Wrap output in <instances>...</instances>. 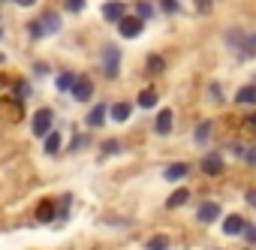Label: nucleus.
I'll return each mask as SVG.
<instances>
[{
  "label": "nucleus",
  "instance_id": "0eeeda50",
  "mask_svg": "<svg viewBox=\"0 0 256 250\" xmlns=\"http://www.w3.org/2000/svg\"><path fill=\"white\" fill-rule=\"evenodd\" d=\"M124 12H126V10H124V4H118V0H112V4L102 6V18H106V22H120Z\"/></svg>",
  "mask_w": 256,
  "mask_h": 250
},
{
  "label": "nucleus",
  "instance_id": "9b49d317",
  "mask_svg": "<svg viewBox=\"0 0 256 250\" xmlns=\"http://www.w3.org/2000/svg\"><path fill=\"white\" fill-rule=\"evenodd\" d=\"M184 175H187V163H172V166L163 172L166 181H178V178H184Z\"/></svg>",
  "mask_w": 256,
  "mask_h": 250
},
{
  "label": "nucleus",
  "instance_id": "c85d7f7f",
  "mask_svg": "<svg viewBox=\"0 0 256 250\" xmlns=\"http://www.w3.org/2000/svg\"><path fill=\"white\" fill-rule=\"evenodd\" d=\"M30 94V88H28V82H18V96H28Z\"/></svg>",
  "mask_w": 256,
  "mask_h": 250
},
{
  "label": "nucleus",
  "instance_id": "20e7f679",
  "mask_svg": "<svg viewBox=\"0 0 256 250\" xmlns=\"http://www.w3.org/2000/svg\"><path fill=\"white\" fill-rule=\"evenodd\" d=\"M52 108H40L34 114V136H48V127H52Z\"/></svg>",
  "mask_w": 256,
  "mask_h": 250
},
{
  "label": "nucleus",
  "instance_id": "7c9ffc66",
  "mask_svg": "<svg viewBox=\"0 0 256 250\" xmlns=\"http://www.w3.org/2000/svg\"><path fill=\"white\" fill-rule=\"evenodd\" d=\"M247 202H250V205L256 208V190H250V193H247Z\"/></svg>",
  "mask_w": 256,
  "mask_h": 250
},
{
  "label": "nucleus",
  "instance_id": "423d86ee",
  "mask_svg": "<svg viewBox=\"0 0 256 250\" xmlns=\"http://www.w3.org/2000/svg\"><path fill=\"white\" fill-rule=\"evenodd\" d=\"M90 94H94V84H90V78H76V84H72V96L76 100H90Z\"/></svg>",
  "mask_w": 256,
  "mask_h": 250
},
{
  "label": "nucleus",
  "instance_id": "f257e3e1",
  "mask_svg": "<svg viewBox=\"0 0 256 250\" xmlns=\"http://www.w3.org/2000/svg\"><path fill=\"white\" fill-rule=\"evenodd\" d=\"M28 30H30V36H36V40H40V36H52V34L60 30V16H58V12H46V16L36 18Z\"/></svg>",
  "mask_w": 256,
  "mask_h": 250
},
{
  "label": "nucleus",
  "instance_id": "5701e85b",
  "mask_svg": "<svg viewBox=\"0 0 256 250\" xmlns=\"http://www.w3.org/2000/svg\"><path fill=\"white\" fill-rule=\"evenodd\" d=\"M163 70V58H148V72H160Z\"/></svg>",
  "mask_w": 256,
  "mask_h": 250
},
{
  "label": "nucleus",
  "instance_id": "6ab92c4d",
  "mask_svg": "<svg viewBox=\"0 0 256 250\" xmlns=\"http://www.w3.org/2000/svg\"><path fill=\"white\" fill-rule=\"evenodd\" d=\"M184 202H187V190H175L166 205H169V208H178V205H184Z\"/></svg>",
  "mask_w": 256,
  "mask_h": 250
},
{
  "label": "nucleus",
  "instance_id": "dca6fc26",
  "mask_svg": "<svg viewBox=\"0 0 256 250\" xmlns=\"http://www.w3.org/2000/svg\"><path fill=\"white\" fill-rule=\"evenodd\" d=\"M244 42L241 46H235V48H241L244 54H256V34H247V36H241Z\"/></svg>",
  "mask_w": 256,
  "mask_h": 250
},
{
  "label": "nucleus",
  "instance_id": "a211bd4d",
  "mask_svg": "<svg viewBox=\"0 0 256 250\" xmlns=\"http://www.w3.org/2000/svg\"><path fill=\"white\" fill-rule=\"evenodd\" d=\"M133 10H136V18H151V16H154V6H151V4H145V0H139Z\"/></svg>",
  "mask_w": 256,
  "mask_h": 250
},
{
  "label": "nucleus",
  "instance_id": "9d476101",
  "mask_svg": "<svg viewBox=\"0 0 256 250\" xmlns=\"http://www.w3.org/2000/svg\"><path fill=\"white\" fill-rule=\"evenodd\" d=\"M202 169H205L208 175H220V172H223V160H220L217 154H208V157L202 160Z\"/></svg>",
  "mask_w": 256,
  "mask_h": 250
},
{
  "label": "nucleus",
  "instance_id": "ddd939ff",
  "mask_svg": "<svg viewBox=\"0 0 256 250\" xmlns=\"http://www.w3.org/2000/svg\"><path fill=\"white\" fill-rule=\"evenodd\" d=\"M235 100H238L241 106H250V102H256V88H253V84H247V88H241V90L235 94Z\"/></svg>",
  "mask_w": 256,
  "mask_h": 250
},
{
  "label": "nucleus",
  "instance_id": "bb28decb",
  "mask_svg": "<svg viewBox=\"0 0 256 250\" xmlns=\"http://www.w3.org/2000/svg\"><path fill=\"white\" fill-rule=\"evenodd\" d=\"M196 10H199V12H208V10H211V0H196Z\"/></svg>",
  "mask_w": 256,
  "mask_h": 250
},
{
  "label": "nucleus",
  "instance_id": "cd10ccee",
  "mask_svg": "<svg viewBox=\"0 0 256 250\" xmlns=\"http://www.w3.org/2000/svg\"><path fill=\"white\" fill-rule=\"evenodd\" d=\"M163 10H169V12H175V10H178V0H163Z\"/></svg>",
  "mask_w": 256,
  "mask_h": 250
},
{
  "label": "nucleus",
  "instance_id": "f03ea898",
  "mask_svg": "<svg viewBox=\"0 0 256 250\" xmlns=\"http://www.w3.org/2000/svg\"><path fill=\"white\" fill-rule=\"evenodd\" d=\"M118 64H120V52H118V46H106V48H102V72H106L108 78L118 76Z\"/></svg>",
  "mask_w": 256,
  "mask_h": 250
},
{
  "label": "nucleus",
  "instance_id": "4be33fe9",
  "mask_svg": "<svg viewBox=\"0 0 256 250\" xmlns=\"http://www.w3.org/2000/svg\"><path fill=\"white\" fill-rule=\"evenodd\" d=\"M58 148H60V136H58V133H48V139H46V151L54 154Z\"/></svg>",
  "mask_w": 256,
  "mask_h": 250
},
{
  "label": "nucleus",
  "instance_id": "b1692460",
  "mask_svg": "<svg viewBox=\"0 0 256 250\" xmlns=\"http://www.w3.org/2000/svg\"><path fill=\"white\" fill-rule=\"evenodd\" d=\"M169 244H166V238H151L148 241V250H166Z\"/></svg>",
  "mask_w": 256,
  "mask_h": 250
},
{
  "label": "nucleus",
  "instance_id": "2eb2a0df",
  "mask_svg": "<svg viewBox=\"0 0 256 250\" xmlns=\"http://www.w3.org/2000/svg\"><path fill=\"white\" fill-rule=\"evenodd\" d=\"M102 120H106V106H94L90 114H88V124H90V127H100Z\"/></svg>",
  "mask_w": 256,
  "mask_h": 250
},
{
  "label": "nucleus",
  "instance_id": "72a5a7b5",
  "mask_svg": "<svg viewBox=\"0 0 256 250\" xmlns=\"http://www.w3.org/2000/svg\"><path fill=\"white\" fill-rule=\"evenodd\" d=\"M4 60H6V58H4V54H0V64H4Z\"/></svg>",
  "mask_w": 256,
  "mask_h": 250
},
{
  "label": "nucleus",
  "instance_id": "6e6552de",
  "mask_svg": "<svg viewBox=\"0 0 256 250\" xmlns=\"http://www.w3.org/2000/svg\"><path fill=\"white\" fill-rule=\"evenodd\" d=\"M244 229H247V223H244L241 217H235V214L223 220V232H226V235H244Z\"/></svg>",
  "mask_w": 256,
  "mask_h": 250
},
{
  "label": "nucleus",
  "instance_id": "aec40b11",
  "mask_svg": "<svg viewBox=\"0 0 256 250\" xmlns=\"http://www.w3.org/2000/svg\"><path fill=\"white\" fill-rule=\"evenodd\" d=\"M52 214H54V211H52V202H42V205H40V211H36V220H40V223H48V220H52Z\"/></svg>",
  "mask_w": 256,
  "mask_h": 250
},
{
  "label": "nucleus",
  "instance_id": "1a4fd4ad",
  "mask_svg": "<svg viewBox=\"0 0 256 250\" xmlns=\"http://www.w3.org/2000/svg\"><path fill=\"white\" fill-rule=\"evenodd\" d=\"M157 133H160V136H169V133H172V112H169V108H163V112L157 114Z\"/></svg>",
  "mask_w": 256,
  "mask_h": 250
},
{
  "label": "nucleus",
  "instance_id": "393cba45",
  "mask_svg": "<svg viewBox=\"0 0 256 250\" xmlns=\"http://www.w3.org/2000/svg\"><path fill=\"white\" fill-rule=\"evenodd\" d=\"M82 6H84V0H66V10L70 12H78Z\"/></svg>",
  "mask_w": 256,
  "mask_h": 250
},
{
  "label": "nucleus",
  "instance_id": "2f4dec72",
  "mask_svg": "<svg viewBox=\"0 0 256 250\" xmlns=\"http://www.w3.org/2000/svg\"><path fill=\"white\" fill-rule=\"evenodd\" d=\"M16 4H18V6H34L36 0H16Z\"/></svg>",
  "mask_w": 256,
  "mask_h": 250
},
{
  "label": "nucleus",
  "instance_id": "a878e982",
  "mask_svg": "<svg viewBox=\"0 0 256 250\" xmlns=\"http://www.w3.org/2000/svg\"><path fill=\"white\" fill-rule=\"evenodd\" d=\"M244 238H247L250 244H256V229H253V226H247V229H244Z\"/></svg>",
  "mask_w": 256,
  "mask_h": 250
},
{
  "label": "nucleus",
  "instance_id": "7ed1b4c3",
  "mask_svg": "<svg viewBox=\"0 0 256 250\" xmlns=\"http://www.w3.org/2000/svg\"><path fill=\"white\" fill-rule=\"evenodd\" d=\"M118 30H120V36L133 40V36L142 34V18H136V16H124V18L118 22Z\"/></svg>",
  "mask_w": 256,
  "mask_h": 250
},
{
  "label": "nucleus",
  "instance_id": "473e14b6",
  "mask_svg": "<svg viewBox=\"0 0 256 250\" xmlns=\"http://www.w3.org/2000/svg\"><path fill=\"white\" fill-rule=\"evenodd\" d=\"M247 124H250V127H256V114H250V118H247Z\"/></svg>",
  "mask_w": 256,
  "mask_h": 250
},
{
  "label": "nucleus",
  "instance_id": "412c9836",
  "mask_svg": "<svg viewBox=\"0 0 256 250\" xmlns=\"http://www.w3.org/2000/svg\"><path fill=\"white\" fill-rule=\"evenodd\" d=\"M208 133H211V124H208V120L196 124V142H205V139H208Z\"/></svg>",
  "mask_w": 256,
  "mask_h": 250
},
{
  "label": "nucleus",
  "instance_id": "f3484780",
  "mask_svg": "<svg viewBox=\"0 0 256 250\" xmlns=\"http://www.w3.org/2000/svg\"><path fill=\"white\" fill-rule=\"evenodd\" d=\"M72 84H76V76L72 72H60L58 76V90H72Z\"/></svg>",
  "mask_w": 256,
  "mask_h": 250
},
{
  "label": "nucleus",
  "instance_id": "39448f33",
  "mask_svg": "<svg viewBox=\"0 0 256 250\" xmlns=\"http://www.w3.org/2000/svg\"><path fill=\"white\" fill-rule=\"evenodd\" d=\"M196 217H199L202 223H214V220L220 217V205H217V202H202V205H199V214H196Z\"/></svg>",
  "mask_w": 256,
  "mask_h": 250
},
{
  "label": "nucleus",
  "instance_id": "4468645a",
  "mask_svg": "<svg viewBox=\"0 0 256 250\" xmlns=\"http://www.w3.org/2000/svg\"><path fill=\"white\" fill-rule=\"evenodd\" d=\"M108 112H112V118H114V120H126L133 108H130V102H114Z\"/></svg>",
  "mask_w": 256,
  "mask_h": 250
},
{
  "label": "nucleus",
  "instance_id": "c756f323",
  "mask_svg": "<svg viewBox=\"0 0 256 250\" xmlns=\"http://www.w3.org/2000/svg\"><path fill=\"white\" fill-rule=\"evenodd\" d=\"M247 160H250V163L256 166V148H250V151H247Z\"/></svg>",
  "mask_w": 256,
  "mask_h": 250
},
{
  "label": "nucleus",
  "instance_id": "f8f14e48",
  "mask_svg": "<svg viewBox=\"0 0 256 250\" xmlns=\"http://www.w3.org/2000/svg\"><path fill=\"white\" fill-rule=\"evenodd\" d=\"M139 106H142V108H154V106H157V90H154V88H145V90L139 94Z\"/></svg>",
  "mask_w": 256,
  "mask_h": 250
}]
</instances>
